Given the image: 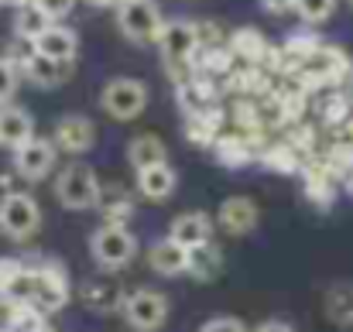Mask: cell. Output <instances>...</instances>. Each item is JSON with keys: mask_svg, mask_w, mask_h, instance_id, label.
<instances>
[{"mask_svg": "<svg viewBox=\"0 0 353 332\" xmlns=\"http://www.w3.org/2000/svg\"><path fill=\"white\" fill-rule=\"evenodd\" d=\"M0 7H3V3H0Z\"/></svg>", "mask_w": 353, "mask_h": 332, "instance_id": "cell-41", "label": "cell"}, {"mask_svg": "<svg viewBox=\"0 0 353 332\" xmlns=\"http://www.w3.org/2000/svg\"><path fill=\"white\" fill-rule=\"evenodd\" d=\"M168 240H175L179 247L192 250V247H203L213 240V220L199 209H189V213H179L172 226H168Z\"/></svg>", "mask_w": 353, "mask_h": 332, "instance_id": "cell-12", "label": "cell"}, {"mask_svg": "<svg viewBox=\"0 0 353 332\" xmlns=\"http://www.w3.org/2000/svg\"><path fill=\"white\" fill-rule=\"evenodd\" d=\"M347 100H350V107H353V76H350V83H347Z\"/></svg>", "mask_w": 353, "mask_h": 332, "instance_id": "cell-37", "label": "cell"}, {"mask_svg": "<svg viewBox=\"0 0 353 332\" xmlns=\"http://www.w3.org/2000/svg\"><path fill=\"white\" fill-rule=\"evenodd\" d=\"M52 144H55V151H65V154H86V151L97 147V127H93L90 116L69 113L55 123Z\"/></svg>", "mask_w": 353, "mask_h": 332, "instance_id": "cell-10", "label": "cell"}, {"mask_svg": "<svg viewBox=\"0 0 353 332\" xmlns=\"http://www.w3.org/2000/svg\"><path fill=\"white\" fill-rule=\"evenodd\" d=\"M100 107L107 116H114V120H134V116H141V110L148 107V86L141 83V79H130V76H117V79H110L107 86H103V93H100Z\"/></svg>", "mask_w": 353, "mask_h": 332, "instance_id": "cell-5", "label": "cell"}, {"mask_svg": "<svg viewBox=\"0 0 353 332\" xmlns=\"http://www.w3.org/2000/svg\"><path fill=\"white\" fill-rule=\"evenodd\" d=\"M220 271H223V253H220V247H216L213 240L189 250V267H185V274H192L196 281H213Z\"/></svg>", "mask_w": 353, "mask_h": 332, "instance_id": "cell-20", "label": "cell"}, {"mask_svg": "<svg viewBox=\"0 0 353 332\" xmlns=\"http://www.w3.org/2000/svg\"><path fill=\"white\" fill-rule=\"evenodd\" d=\"M90 7H117L120 0H86Z\"/></svg>", "mask_w": 353, "mask_h": 332, "instance_id": "cell-34", "label": "cell"}, {"mask_svg": "<svg viewBox=\"0 0 353 332\" xmlns=\"http://www.w3.org/2000/svg\"><path fill=\"white\" fill-rule=\"evenodd\" d=\"M120 3H123V0H120Z\"/></svg>", "mask_w": 353, "mask_h": 332, "instance_id": "cell-40", "label": "cell"}, {"mask_svg": "<svg viewBox=\"0 0 353 332\" xmlns=\"http://www.w3.org/2000/svg\"><path fill=\"white\" fill-rule=\"evenodd\" d=\"M100 209L107 213V222H114V226H123V220L134 213V199L127 196V192H103V199H100Z\"/></svg>", "mask_w": 353, "mask_h": 332, "instance_id": "cell-25", "label": "cell"}, {"mask_svg": "<svg viewBox=\"0 0 353 332\" xmlns=\"http://www.w3.org/2000/svg\"><path fill=\"white\" fill-rule=\"evenodd\" d=\"M343 76H353L350 59H347L340 48H326V45H319V48L299 65V79L309 83V86H319V83H340Z\"/></svg>", "mask_w": 353, "mask_h": 332, "instance_id": "cell-9", "label": "cell"}, {"mask_svg": "<svg viewBox=\"0 0 353 332\" xmlns=\"http://www.w3.org/2000/svg\"><path fill=\"white\" fill-rule=\"evenodd\" d=\"M261 7L268 14H285V10H295V0H261Z\"/></svg>", "mask_w": 353, "mask_h": 332, "instance_id": "cell-32", "label": "cell"}, {"mask_svg": "<svg viewBox=\"0 0 353 332\" xmlns=\"http://www.w3.org/2000/svg\"><path fill=\"white\" fill-rule=\"evenodd\" d=\"M41 332H48V329H41Z\"/></svg>", "mask_w": 353, "mask_h": 332, "instance_id": "cell-38", "label": "cell"}, {"mask_svg": "<svg viewBox=\"0 0 353 332\" xmlns=\"http://www.w3.org/2000/svg\"><path fill=\"white\" fill-rule=\"evenodd\" d=\"M230 48H234V55H240L243 62H257L261 55H268V41H264V34H261L257 28H240V31H234Z\"/></svg>", "mask_w": 353, "mask_h": 332, "instance_id": "cell-24", "label": "cell"}, {"mask_svg": "<svg viewBox=\"0 0 353 332\" xmlns=\"http://www.w3.org/2000/svg\"><path fill=\"white\" fill-rule=\"evenodd\" d=\"M254 332H295L288 322H281V319H268V322H261Z\"/></svg>", "mask_w": 353, "mask_h": 332, "instance_id": "cell-33", "label": "cell"}, {"mask_svg": "<svg viewBox=\"0 0 353 332\" xmlns=\"http://www.w3.org/2000/svg\"><path fill=\"white\" fill-rule=\"evenodd\" d=\"M199 332H247V326H243L236 315H216V319L203 322V329Z\"/></svg>", "mask_w": 353, "mask_h": 332, "instance_id": "cell-30", "label": "cell"}, {"mask_svg": "<svg viewBox=\"0 0 353 332\" xmlns=\"http://www.w3.org/2000/svg\"><path fill=\"white\" fill-rule=\"evenodd\" d=\"M179 185V175L172 165H158V168H148V172H137V192L151 203H165Z\"/></svg>", "mask_w": 353, "mask_h": 332, "instance_id": "cell-18", "label": "cell"}, {"mask_svg": "<svg viewBox=\"0 0 353 332\" xmlns=\"http://www.w3.org/2000/svg\"><path fill=\"white\" fill-rule=\"evenodd\" d=\"M350 7H353V0H350Z\"/></svg>", "mask_w": 353, "mask_h": 332, "instance_id": "cell-39", "label": "cell"}, {"mask_svg": "<svg viewBox=\"0 0 353 332\" xmlns=\"http://www.w3.org/2000/svg\"><path fill=\"white\" fill-rule=\"evenodd\" d=\"M14 90H17V69H14L7 59H0V107L10 103Z\"/></svg>", "mask_w": 353, "mask_h": 332, "instance_id": "cell-28", "label": "cell"}, {"mask_svg": "<svg viewBox=\"0 0 353 332\" xmlns=\"http://www.w3.org/2000/svg\"><path fill=\"white\" fill-rule=\"evenodd\" d=\"M347 192H350V196H353V168H350V172H347Z\"/></svg>", "mask_w": 353, "mask_h": 332, "instance_id": "cell-36", "label": "cell"}, {"mask_svg": "<svg viewBox=\"0 0 353 332\" xmlns=\"http://www.w3.org/2000/svg\"><path fill=\"white\" fill-rule=\"evenodd\" d=\"M117 28L134 45H158L165 17L154 0H123L117 3Z\"/></svg>", "mask_w": 353, "mask_h": 332, "instance_id": "cell-2", "label": "cell"}, {"mask_svg": "<svg viewBox=\"0 0 353 332\" xmlns=\"http://www.w3.org/2000/svg\"><path fill=\"white\" fill-rule=\"evenodd\" d=\"M55 199L72 209V213H83V209H97L100 199H103V185L97 178V172L83 161H72L59 172L55 178Z\"/></svg>", "mask_w": 353, "mask_h": 332, "instance_id": "cell-1", "label": "cell"}, {"mask_svg": "<svg viewBox=\"0 0 353 332\" xmlns=\"http://www.w3.org/2000/svg\"><path fill=\"white\" fill-rule=\"evenodd\" d=\"M90 253L103 271H123L134 257H137V240L127 226L103 222L100 229H93L90 236Z\"/></svg>", "mask_w": 353, "mask_h": 332, "instance_id": "cell-3", "label": "cell"}, {"mask_svg": "<svg viewBox=\"0 0 353 332\" xmlns=\"http://www.w3.org/2000/svg\"><path fill=\"white\" fill-rule=\"evenodd\" d=\"M127 161H130L134 172H148V168L168 165L165 141H161L158 134H137V137L127 144Z\"/></svg>", "mask_w": 353, "mask_h": 332, "instance_id": "cell-16", "label": "cell"}, {"mask_svg": "<svg viewBox=\"0 0 353 332\" xmlns=\"http://www.w3.org/2000/svg\"><path fill=\"white\" fill-rule=\"evenodd\" d=\"M123 298H127V295H120V288L114 281H90V284H83V302H86V309H93V312L123 309Z\"/></svg>", "mask_w": 353, "mask_h": 332, "instance_id": "cell-22", "label": "cell"}, {"mask_svg": "<svg viewBox=\"0 0 353 332\" xmlns=\"http://www.w3.org/2000/svg\"><path fill=\"white\" fill-rule=\"evenodd\" d=\"M123 319H127V326L137 332H154L165 326V319H168V298L161 295V291H154V288H137V291H130L127 298H123Z\"/></svg>", "mask_w": 353, "mask_h": 332, "instance_id": "cell-6", "label": "cell"}, {"mask_svg": "<svg viewBox=\"0 0 353 332\" xmlns=\"http://www.w3.org/2000/svg\"><path fill=\"white\" fill-rule=\"evenodd\" d=\"M34 52L52 62H72L79 52V34L69 24H48V31L34 38Z\"/></svg>", "mask_w": 353, "mask_h": 332, "instance_id": "cell-13", "label": "cell"}, {"mask_svg": "<svg viewBox=\"0 0 353 332\" xmlns=\"http://www.w3.org/2000/svg\"><path fill=\"white\" fill-rule=\"evenodd\" d=\"M34 137V120L28 116V110L21 107H0V144L17 151L21 144H28Z\"/></svg>", "mask_w": 353, "mask_h": 332, "instance_id": "cell-17", "label": "cell"}, {"mask_svg": "<svg viewBox=\"0 0 353 332\" xmlns=\"http://www.w3.org/2000/svg\"><path fill=\"white\" fill-rule=\"evenodd\" d=\"M41 226V206L28 192H7L0 199V233L14 243H24Z\"/></svg>", "mask_w": 353, "mask_h": 332, "instance_id": "cell-4", "label": "cell"}, {"mask_svg": "<svg viewBox=\"0 0 353 332\" xmlns=\"http://www.w3.org/2000/svg\"><path fill=\"white\" fill-rule=\"evenodd\" d=\"M148 267H151L154 274H165V278L185 274V267H189V250L179 247L175 240L161 236V240H154V243L148 247Z\"/></svg>", "mask_w": 353, "mask_h": 332, "instance_id": "cell-14", "label": "cell"}, {"mask_svg": "<svg viewBox=\"0 0 353 332\" xmlns=\"http://www.w3.org/2000/svg\"><path fill=\"white\" fill-rule=\"evenodd\" d=\"M24 76L38 86V90H52V86H59V83H65L69 76H72V62H52V59H45V55H31V62L24 65Z\"/></svg>", "mask_w": 353, "mask_h": 332, "instance_id": "cell-19", "label": "cell"}, {"mask_svg": "<svg viewBox=\"0 0 353 332\" xmlns=\"http://www.w3.org/2000/svg\"><path fill=\"white\" fill-rule=\"evenodd\" d=\"M257 206L247 199V196H234V199H227L223 206H220V213H216V222H220V229L223 233H230V236H243V233H250L254 226H257Z\"/></svg>", "mask_w": 353, "mask_h": 332, "instance_id": "cell-15", "label": "cell"}, {"mask_svg": "<svg viewBox=\"0 0 353 332\" xmlns=\"http://www.w3.org/2000/svg\"><path fill=\"white\" fill-rule=\"evenodd\" d=\"M52 165H55V144H52V137H38L34 134L28 144H21L14 151V168L28 182H41L52 172Z\"/></svg>", "mask_w": 353, "mask_h": 332, "instance_id": "cell-11", "label": "cell"}, {"mask_svg": "<svg viewBox=\"0 0 353 332\" xmlns=\"http://www.w3.org/2000/svg\"><path fill=\"white\" fill-rule=\"evenodd\" d=\"M48 24H55V21H48V14L31 0V3L17 7V14H14V38L34 41V38H41V34L48 31Z\"/></svg>", "mask_w": 353, "mask_h": 332, "instance_id": "cell-21", "label": "cell"}, {"mask_svg": "<svg viewBox=\"0 0 353 332\" xmlns=\"http://www.w3.org/2000/svg\"><path fill=\"white\" fill-rule=\"evenodd\" d=\"M45 14H48V21H55V24H62V17H69L72 14V7H76V0H34Z\"/></svg>", "mask_w": 353, "mask_h": 332, "instance_id": "cell-29", "label": "cell"}, {"mask_svg": "<svg viewBox=\"0 0 353 332\" xmlns=\"http://www.w3.org/2000/svg\"><path fill=\"white\" fill-rule=\"evenodd\" d=\"M158 48H161V55H165V65H172V69L192 65V55L199 52L196 24H192V21H185V17L165 21L161 38H158Z\"/></svg>", "mask_w": 353, "mask_h": 332, "instance_id": "cell-7", "label": "cell"}, {"mask_svg": "<svg viewBox=\"0 0 353 332\" xmlns=\"http://www.w3.org/2000/svg\"><path fill=\"white\" fill-rule=\"evenodd\" d=\"M264 161H268L271 168H278V172H285V175H292V172L299 168V158H295V151H292V144H278V147H271V151L264 154Z\"/></svg>", "mask_w": 353, "mask_h": 332, "instance_id": "cell-27", "label": "cell"}, {"mask_svg": "<svg viewBox=\"0 0 353 332\" xmlns=\"http://www.w3.org/2000/svg\"><path fill=\"white\" fill-rule=\"evenodd\" d=\"M69 302V281H65V271L59 264H41L34 267V302L31 309L41 312V315H52L59 312L62 305Z\"/></svg>", "mask_w": 353, "mask_h": 332, "instance_id": "cell-8", "label": "cell"}, {"mask_svg": "<svg viewBox=\"0 0 353 332\" xmlns=\"http://www.w3.org/2000/svg\"><path fill=\"white\" fill-rule=\"evenodd\" d=\"M336 0H295V10L305 24H323L330 14H333Z\"/></svg>", "mask_w": 353, "mask_h": 332, "instance_id": "cell-26", "label": "cell"}, {"mask_svg": "<svg viewBox=\"0 0 353 332\" xmlns=\"http://www.w3.org/2000/svg\"><path fill=\"white\" fill-rule=\"evenodd\" d=\"M326 312L336 326H353V281H340L326 291Z\"/></svg>", "mask_w": 353, "mask_h": 332, "instance_id": "cell-23", "label": "cell"}, {"mask_svg": "<svg viewBox=\"0 0 353 332\" xmlns=\"http://www.w3.org/2000/svg\"><path fill=\"white\" fill-rule=\"evenodd\" d=\"M0 3H7V7H24V3H31V0H0Z\"/></svg>", "mask_w": 353, "mask_h": 332, "instance_id": "cell-35", "label": "cell"}, {"mask_svg": "<svg viewBox=\"0 0 353 332\" xmlns=\"http://www.w3.org/2000/svg\"><path fill=\"white\" fill-rule=\"evenodd\" d=\"M243 158H247V151H243L240 141H220V161L236 165V161H243Z\"/></svg>", "mask_w": 353, "mask_h": 332, "instance_id": "cell-31", "label": "cell"}]
</instances>
